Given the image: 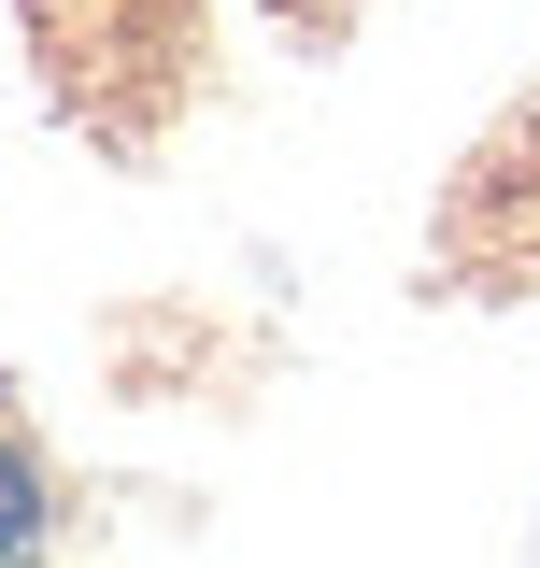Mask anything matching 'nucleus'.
Masks as SVG:
<instances>
[{
    "mask_svg": "<svg viewBox=\"0 0 540 568\" xmlns=\"http://www.w3.org/2000/svg\"><path fill=\"white\" fill-rule=\"evenodd\" d=\"M29 540H43V484H29V455L0 440V568H29Z\"/></svg>",
    "mask_w": 540,
    "mask_h": 568,
    "instance_id": "obj_1",
    "label": "nucleus"
}]
</instances>
